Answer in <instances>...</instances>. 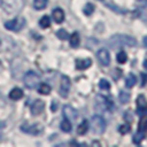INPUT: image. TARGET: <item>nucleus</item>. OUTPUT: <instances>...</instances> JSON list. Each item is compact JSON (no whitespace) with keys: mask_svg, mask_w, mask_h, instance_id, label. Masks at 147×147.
Returning a JSON list of instances; mask_svg holds the SVG:
<instances>
[{"mask_svg":"<svg viewBox=\"0 0 147 147\" xmlns=\"http://www.w3.org/2000/svg\"><path fill=\"white\" fill-rule=\"evenodd\" d=\"M1 7L8 14H17L23 8V0H1Z\"/></svg>","mask_w":147,"mask_h":147,"instance_id":"f03ea898","label":"nucleus"},{"mask_svg":"<svg viewBox=\"0 0 147 147\" xmlns=\"http://www.w3.org/2000/svg\"><path fill=\"white\" fill-rule=\"evenodd\" d=\"M140 130H146L147 129V116H143L140 121Z\"/></svg>","mask_w":147,"mask_h":147,"instance_id":"c85d7f7f","label":"nucleus"},{"mask_svg":"<svg viewBox=\"0 0 147 147\" xmlns=\"http://www.w3.org/2000/svg\"><path fill=\"white\" fill-rule=\"evenodd\" d=\"M88 129H89V123L86 121V120H84V121H81L80 125L78 127V133L80 136H83V134H85V133L88 132Z\"/></svg>","mask_w":147,"mask_h":147,"instance_id":"f3484780","label":"nucleus"},{"mask_svg":"<svg viewBox=\"0 0 147 147\" xmlns=\"http://www.w3.org/2000/svg\"><path fill=\"white\" fill-rule=\"evenodd\" d=\"M76 69L83 71V70H86L92 66V59L90 58H84V59H76L75 62Z\"/></svg>","mask_w":147,"mask_h":147,"instance_id":"f8f14e48","label":"nucleus"},{"mask_svg":"<svg viewBox=\"0 0 147 147\" xmlns=\"http://www.w3.org/2000/svg\"><path fill=\"white\" fill-rule=\"evenodd\" d=\"M92 129L96 134H102L106 129V121H105L103 117L99 116V115H94L92 117Z\"/></svg>","mask_w":147,"mask_h":147,"instance_id":"7ed1b4c3","label":"nucleus"},{"mask_svg":"<svg viewBox=\"0 0 147 147\" xmlns=\"http://www.w3.org/2000/svg\"><path fill=\"white\" fill-rule=\"evenodd\" d=\"M70 86H71V81L67 76H62L61 78V85H59V96L66 98L69 96V92H70Z\"/></svg>","mask_w":147,"mask_h":147,"instance_id":"39448f33","label":"nucleus"},{"mask_svg":"<svg viewBox=\"0 0 147 147\" xmlns=\"http://www.w3.org/2000/svg\"><path fill=\"white\" fill-rule=\"evenodd\" d=\"M79 44H80V36H79V34L78 32L71 34V36H70V45L72 48H78Z\"/></svg>","mask_w":147,"mask_h":147,"instance_id":"2eb2a0df","label":"nucleus"},{"mask_svg":"<svg viewBox=\"0 0 147 147\" xmlns=\"http://www.w3.org/2000/svg\"><path fill=\"white\" fill-rule=\"evenodd\" d=\"M147 110V99L145 98V96H138L137 97V112L138 114H143Z\"/></svg>","mask_w":147,"mask_h":147,"instance_id":"9b49d317","label":"nucleus"},{"mask_svg":"<svg viewBox=\"0 0 147 147\" xmlns=\"http://www.w3.org/2000/svg\"><path fill=\"white\" fill-rule=\"evenodd\" d=\"M94 12V5L92 3H86L85 7H84V14L85 16H90Z\"/></svg>","mask_w":147,"mask_h":147,"instance_id":"393cba45","label":"nucleus"},{"mask_svg":"<svg viewBox=\"0 0 147 147\" xmlns=\"http://www.w3.org/2000/svg\"><path fill=\"white\" fill-rule=\"evenodd\" d=\"M52 16H53V20L56 23H62L65 21V12L61 9V8H56L52 12Z\"/></svg>","mask_w":147,"mask_h":147,"instance_id":"ddd939ff","label":"nucleus"},{"mask_svg":"<svg viewBox=\"0 0 147 147\" xmlns=\"http://www.w3.org/2000/svg\"><path fill=\"white\" fill-rule=\"evenodd\" d=\"M129 130H130L129 124H123V125H120V127H119V132L121 133V134H127Z\"/></svg>","mask_w":147,"mask_h":147,"instance_id":"cd10ccee","label":"nucleus"},{"mask_svg":"<svg viewBox=\"0 0 147 147\" xmlns=\"http://www.w3.org/2000/svg\"><path fill=\"white\" fill-rule=\"evenodd\" d=\"M47 5H48V0H34V7L38 10L44 9Z\"/></svg>","mask_w":147,"mask_h":147,"instance_id":"6ab92c4d","label":"nucleus"},{"mask_svg":"<svg viewBox=\"0 0 147 147\" xmlns=\"http://www.w3.org/2000/svg\"><path fill=\"white\" fill-rule=\"evenodd\" d=\"M0 4H1V0H0Z\"/></svg>","mask_w":147,"mask_h":147,"instance_id":"f704fd0d","label":"nucleus"},{"mask_svg":"<svg viewBox=\"0 0 147 147\" xmlns=\"http://www.w3.org/2000/svg\"><path fill=\"white\" fill-rule=\"evenodd\" d=\"M99 88L103 89V90H109V89L111 88V84H110L106 79H101V80H99Z\"/></svg>","mask_w":147,"mask_h":147,"instance_id":"a878e982","label":"nucleus"},{"mask_svg":"<svg viewBox=\"0 0 147 147\" xmlns=\"http://www.w3.org/2000/svg\"><path fill=\"white\" fill-rule=\"evenodd\" d=\"M23 23H25V20H22V18H14L12 21H8L5 23V27L10 31H20L23 27Z\"/></svg>","mask_w":147,"mask_h":147,"instance_id":"0eeeda50","label":"nucleus"},{"mask_svg":"<svg viewBox=\"0 0 147 147\" xmlns=\"http://www.w3.org/2000/svg\"><path fill=\"white\" fill-rule=\"evenodd\" d=\"M143 67H145V69L147 70V58L145 59V62H143Z\"/></svg>","mask_w":147,"mask_h":147,"instance_id":"72a5a7b5","label":"nucleus"},{"mask_svg":"<svg viewBox=\"0 0 147 147\" xmlns=\"http://www.w3.org/2000/svg\"><path fill=\"white\" fill-rule=\"evenodd\" d=\"M57 110V102H53L52 103V111H56Z\"/></svg>","mask_w":147,"mask_h":147,"instance_id":"2f4dec72","label":"nucleus"},{"mask_svg":"<svg viewBox=\"0 0 147 147\" xmlns=\"http://www.w3.org/2000/svg\"><path fill=\"white\" fill-rule=\"evenodd\" d=\"M22 96H23V92H22V89H20V88L12 89L10 93H9V98L13 99V101H18V99H21Z\"/></svg>","mask_w":147,"mask_h":147,"instance_id":"4468645a","label":"nucleus"},{"mask_svg":"<svg viewBox=\"0 0 147 147\" xmlns=\"http://www.w3.org/2000/svg\"><path fill=\"white\" fill-rule=\"evenodd\" d=\"M44 107H45V103H44L41 99H36L32 105H31V114L32 115H40L41 112L44 111Z\"/></svg>","mask_w":147,"mask_h":147,"instance_id":"1a4fd4ad","label":"nucleus"},{"mask_svg":"<svg viewBox=\"0 0 147 147\" xmlns=\"http://www.w3.org/2000/svg\"><path fill=\"white\" fill-rule=\"evenodd\" d=\"M61 129L63 130V132H66V133L71 132L72 127H71V123H70V120H69V119H65L61 123Z\"/></svg>","mask_w":147,"mask_h":147,"instance_id":"412c9836","label":"nucleus"},{"mask_svg":"<svg viewBox=\"0 0 147 147\" xmlns=\"http://www.w3.org/2000/svg\"><path fill=\"white\" fill-rule=\"evenodd\" d=\"M97 58H98V62L102 65V66H109L110 62H111V58H110V53L107 49H99L97 52Z\"/></svg>","mask_w":147,"mask_h":147,"instance_id":"423d86ee","label":"nucleus"},{"mask_svg":"<svg viewBox=\"0 0 147 147\" xmlns=\"http://www.w3.org/2000/svg\"><path fill=\"white\" fill-rule=\"evenodd\" d=\"M147 84V74H141V85L142 86H145Z\"/></svg>","mask_w":147,"mask_h":147,"instance_id":"c756f323","label":"nucleus"},{"mask_svg":"<svg viewBox=\"0 0 147 147\" xmlns=\"http://www.w3.org/2000/svg\"><path fill=\"white\" fill-rule=\"evenodd\" d=\"M136 83H137V78H136V75L129 74V75L127 76V79H125V85H127V88H133V86L136 85Z\"/></svg>","mask_w":147,"mask_h":147,"instance_id":"dca6fc26","label":"nucleus"},{"mask_svg":"<svg viewBox=\"0 0 147 147\" xmlns=\"http://www.w3.org/2000/svg\"><path fill=\"white\" fill-rule=\"evenodd\" d=\"M143 45L147 48V36H145V39H143Z\"/></svg>","mask_w":147,"mask_h":147,"instance_id":"473e14b6","label":"nucleus"},{"mask_svg":"<svg viewBox=\"0 0 147 147\" xmlns=\"http://www.w3.org/2000/svg\"><path fill=\"white\" fill-rule=\"evenodd\" d=\"M57 36H58V39H61V40H66V39L69 38V34H67L66 30L61 28V30L57 31Z\"/></svg>","mask_w":147,"mask_h":147,"instance_id":"bb28decb","label":"nucleus"},{"mask_svg":"<svg viewBox=\"0 0 147 147\" xmlns=\"http://www.w3.org/2000/svg\"><path fill=\"white\" fill-rule=\"evenodd\" d=\"M143 138H145V133H143V130H138V132L134 134L133 142L137 143V145H138L140 142H142V141H143Z\"/></svg>","mask_w":147,"mask_h":147,"instance_id":"b1692460","label":"nucleus"},{"mask_svg":"<svg viewBox=\"0 0 147 147\" xmlns=\"http://www.w3.org/2000/svg\"><path fill=\"white\" fill-rule=\"evenodd\" d=\"M23 81H25V85L27 86V88L32 89V88H35L36 85H39L40 76H39L36 72H34V71H28L25 75V79H23Z\"/></svg>","mask_w":147,"mask_h":147,"instance_id":"20e7f679","label":"nucleus"},{"mask_svg":"<svg viewBox=\"0 0 147 147\" xmlns=\"http://www.w3.org/2000/svg\"><path fill=\"white\" fill-rule=\"evenodd\" d=\"M119 99H120V102H121V103H128V102H129V99H130V94L128 93V92L121 90V92H120V94H119Z\"/></svg>","mask_w":147,"mask_h":147,"instance_id":"4be33fe9","label":"nucleus"},{"mask_svg":"<svg viewBox=\"0 0 147 147\" xmlns=\"http://www.w3.org/2000/svg\"><path fill=\"white\" fill-rule=\"evenodd\" d=\"M0 44H1V41H0Z\"/></svg>","mask_w":147,"mask_h":147,"instance_id":"c9c22d12","label":"nucleus"},{"mask_svg":"<svg viewBox=\"0 0 147 147\" xmlns=\"http://www.w3.org/2000/svg\"><path fill=\"white\" fill-rule=\"evenodd\" d=\"M125 120H127L128 123H132L133 121V116H130V112H125Z\"/></svg>","mask_w":147,"mask_h":147,"instance_id":"7c9ffc66","label":"nucleus"},{"mask_svg":"<svg viewBox=\"0 0 147 147\" xmlns=\"http://www.w3.org/2000/svg\"><path fill=\"white\" fill-rule=\"evenodd\" d=\"M39 23H40L41 28H48L49 26H51V18H49L48 16H44V17H41V20Z\"/></svg>","mask_w":147,"mask_h":147,"instance_id":"5701e85b","label":"nucleus"},{"mask_svg":"<svg viewBox=\"0 0 147 147\" xmlns=\"http://www.w3.org/2000/svg\"><path fill=\"white\" fill-rule=\"evenodd\" d=\"M110 45H111V48H117V47H124V45H128V47H134L136 45V39L132 38V36L129 35H124V34H121V35H115L112 36L111 39L109 40Z\"/></svg>","mask_w":147,"mask_h":147,"instance_id":"f257e3e1","label":"nucleus"},{"mask_svg":"<svg viewBox=\"0 0 147 147\" xmlns=\"http://www.w3.org/2000/svg\"><path fill=\"white\" fill-rule=\"evenodd\" d=\"M38 90H39V93H40V94H45V96H47V94L51 93L52 88H51V85H48V84L43 83V84H39Z\"/></svg>","mask_w":147,"mask_h":147,"instance_id":"a211bd4d","label":"nucleus"},{"mask_svg":"<svg viewBox=\"0 0 147 147\" xmlns=\"http://www.w3.org/2000/svg\"><path fill=\"white\" fill-rule=\"evenodd\" d=\"M63 115L66 116V119L75 120L76 117H78V111H76V110L74 109L72 106H70V105H66V106L63 107Z\"/></svg>","mask_w":147,"mask_h":147,"instance_id":"9d476101","label":"nucleus"},{"mask_svg":"<svg viewBox=\"0 0 147 147\" xmlns=\"http://www.w3.org/2000/svg\"><path fill=\"white\" fill-rule=\"evenodd\" d=\"M116 61L119 62V63H125V62L128 61V56H127V53H125L124 51H120L119 53L116 54Z\"/></svg>","mask_w":147,"mask_h":147,"instance_id":"aec40b11","label":"nucleus"},{"mask_svg":"<svg viewBox=\"0 0 147 147\" xmlns=\"http://www.w3.org/2000/svg\"><path fill=\"white\" fill-rule=\"evenodd\" d=\"M21 130H22V132H26V133H30V134H39V133H41L43 128H41V125H39V124H32V125L23 124L22 127H21Z\"/></svg>","mask_w":147,"mask_h":147,"instance_id":"6e6552de","label":"nucleus"}]
</instances>
